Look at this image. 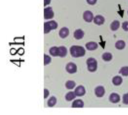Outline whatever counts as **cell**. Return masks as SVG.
Masks as SVG:
<instances>
[{
    "instance_id": "28",
    "label": "cell",
    "mask_w": 128,
    "mask_h": 115,
    "mask_svg": "<svg viewBox=\"0 0 128 115\" xmlns=\"http://www.w3.org/2000/svg\"><path fill=\"white\" fill-rule=\"evenodd\" d=\"M44 99H46V98L48 97V96L50 95V92H49V90H48L47 89H44Z\"/></svg>"
},
{
    "instance_id": "7",
    "label": "cell",
    "mask_w": 128,
    "mask_h": 115,
    "mask_svg": "<svg viewBox=\"0 0 128 115\" xmlns=\"http://www.w3.org/2000/svg\"><path fill=\"white\" fill-rule=\"evenodd\" d=\"M94 93L96 95V96L99 97V98H101L104 96L105 94V89L104 87L102 86H98L95 88L94 90Z\"/></svg>"
},
{
    "instance_id": "31",
    "label": "cell",
    "mask_w": 128,
    "mask_h": 115,
    "mask_svg": "<svg viewBox=\"0 0 128 115\" xmlns=\"http://www.w3.org/2000/svg\"></svg>"
},
{
    "instance_id": "3",
    "label": "cell",
    "mask_w": 128,
    "mask_h": 115,
    "mask_svg": "<svg viewBox=\"0 0 128 115\" xmlns=\"http://www.w3.org/2000/svg\"><path fill=\"white\" fill-rule=\"evenodd\" d=\"M88 70L91 72H94L98 69V62L94 58H88L86 61Z\"/></svg>"
},
{
    "instance_id": "18",
    "label": "cell",
    "mask_w": 128,
    "mask_h": 115,
    "mask_svg": "<svg viewBox=\"0 0 128 115\" xmlns=\"http://www.w3.org/2000/svg\"><path fill=\"white\" fill-rule=\"evenodd\" d=\"M119 27H120V22L118 20H114L110 25V28L112 31H116L118 29Z\"/></svg>"
},
{
    "instance_id": "21",
    "label": "cell",
    "mask_w": 128,
    "mask_h": 115,
    "mask_svg": "<svg viewBox=\"0 0 128 115\" xmlns=\"http://www.w3.org/2000/svg\"><path fill=\"white\" fill-rule=\"evenodd\" d=\"M102 59H103L104 61H106V62H109V61L112 60V53H108V52L104 53L102 55Z\"/></svg>"
},
{
    "instance_id": "20",
    "label": "cell",
    "mask_w": 128,
    "mask_h": 115,
    "mask_svg": "<svg viewBox=\"0 0 128 115\" xmlns=\"http://www.w3.org/2000/svg\"><path fill=\"white\" fill-rule=\"evenodd\" d=\"M76 95L75 93V92H68L66 96H65V99L67 101H72L76 98Z\"/></svg>"
},
{
    "instance_id": "25",
    "label": "cell",
    "mask_w": 128,
    "mask_h": 115,
    "mask_svg": "<svg viewBox=\"0 0 128 115\" xmlns=\"http://www.w3.org/2000/svg\"><path fill=\"white\" fill-rule=\"evenodd\" d=\"M50 63H51V57L46 54H44V66H46V65L50 64Z\"/></svg>"
},
{
    "instance_id": "10",
    "label": "cell",
    "mask_w": 128,
    "mask_h": 115,
    "mask_svg": "<svg viewBox=\"0 0 128 115\" xmlns=\"http://www.w3.org/2000/svg\"><path fill=\"white\" fill-rule=\"evenodd\" d=\"M104 22H105V18L101 15H97L94 18V23L96 25H98V26L103 25L104 23Z\"/></svg>"
},
{
    "instance_id": "16",
    "label": "cell",
    "mask_w": 128,
    "mask_h": 115,
    "mask_svg": "<svg viewBox=\"0 0 128 115\" xmlns=\"http://www.w3.org/2000/svg\"><path fill=\"white\" fill-rule=\"evenodd\" d=\"M58 50H59L58 56H60V57H64L67 55L68 50H67V48L65 47H64V46L58 47Z\"/></svg>"
},
{
    "instance_id": "29",
    "label": "cell",
    "mask_w": 128,
    "mask_h": 115,
    "mask_svg": "<svg viewBox=\"0 0 128 115\" xmlns=\"http://www.w3.org/2000/svg\"><path fill=\"white\" fill-rule=\"evenodd\" d=\"M86 1H87L88 4H89L91 5H94L96 4V2H97L98 0H86Z\"/></svg>"
},
{
    "instance_id": "5",
    "label": "cell",
    "mask_w": 128,
    "mask_h": 115,
    "mask_svg": "<svg viewBox=\"0 0 128 115\" xmlns=\"http://www.w3.org/2000/svg\"><path fill=\"white\" fill-rule=\"evenodd\" d=\"M66 71L69 74H74L77 71V66L74 63H69L66 66Z\"/></svg>"
},
{
    "instance_id": "27",
    "label": "cell",
    "mask_w": 128,
    "mask_h": 115,
    "mask_svg": "<svg viewBox=\"0 0 128 115\" xmlns=\"http://www.w3.org/2000/svg\"><path fill=\"white\" fill-rule=\"evenodd\" d=\"M122 29H123L124 31L128 32V21H125V22H124V23H122Z\"/></svg>"
},
{
    "instance_id": "30",
    "label": "cell",
    "mask_w": 128,
    "mask_h": 115,
    "mask_svg": "<svg viewBox=\"0 0 128 115\" xmlns=\"http://www.w3.org/2000/svg\"><path fill=\"white\" fill-rule=\"evenodd\" d=\"M44 6H47L49 4H50V2H51V0H44Z\"/></svg>"
},
{
    "instance_id": "19",
    "label": "cell",
    "mask_w": 128,
    "mask_h": 115,
    "mask_svg": "<svg viewBox=\"0 0 128 115\" xmlns=\"http://www.w3.org/2000/svg\"><path fill=\"white\" fill-rule=\"evenodd\" d=\"M125 45H126L125 42H124V41H122V40L118 41L116 43V44H115L116 47L118 50H123V49L125 47Z\"/></svg>"
},
{
    "instance_id": "4",
    "label": "cell",
    "mask_w": 128,
    "mask_h": 115,
    "mask_svg": "<svg viewBox=\"0 0 128 115\" xmlns=\"http://www.w3.org/2000/svg\"><path fill=\"white\" fill-rule=\"evenodd\" d=\"M44 17L45 20H50L54 17V12L51 7H47V8H44Z\"/></svg>"
},
{
    "instance_id": "8",
    "label": "cell",
    "mask_w": 128,
    "mask_h": 115,
    "mask_svg": "<svg viewBox=\"0 0 128 115\" xmlns=\"http://www.w3.org/2000/svg\"><path fill=\"white\" fill-rule=\"evenodd\" d=\"M75 93L76 95V96H83L86 94V89L83 86L80 85L78 86L76 89H75Z\"/></svg>"
},
{
    "instance_id": "17",
    "label": "cell",
    "mask_w": 128,
    "mask_h": 115,
    "mask_svg": "<svg viewBox=\"0 0 128 115\" xmlns=\"http://www.w3.org/2000/svg\"><path fill=\"white\" fill-rule=\"evenodd\" d=\"M122 78L120 77V76H116L112 78V84L115 85V86H119L122 84Z\"/></svg>"
},
{
    "instance_id": "23",
    "label": "cell",
    "mask_w": 128,
    "mask_h": 115,
    "mask_svg": "<svg viewBox=\"0 0 128 115\" xmlns=\"http://www.w3.org/2000/svg\"><path fill=\"white\" fill-rule=\"evenodd\" d=\"M57 102V100H56V98L55 96H52L49 99L48 102H47V105L49 107H53Z\"/></svg>"
},
{
    "instance_id": "2",
    "label": "cell",
    "mask_w": 128,
    "mask_h": 115,
    "mask_svg": "<svg viewBox=\"0 0 128 115\" xmlns=\"http://www.w3.org/2000/svg\"><path fill=\"white\" fill-rule=\"evenodd\" d=\"M44 33L47 34L52 29H56L58 28V23L55 20H50L44 23Z\"/></svg>"
},
{
    "instance_id": "26",
    "label": "cell",
    "mask_w": 128,
    "mask_h": 115,
    "mask_svg": "<svg viewBox=\"0 0 128 115\" xmlns=\"http://www.w3.org/2000/svg\"><path fill=\"white\" fill-rule=\"evenodd\" d=\"M122 100H123V103L124 105H128V93H126L123 96Z\"/></svg>"
},
{
    "instance_id": "12",
    "label": "cell",
    "mask_w": 128,
    "mask_h": 115,
    "mask_svg": "<svg viewBox=\"0 0 128 115\" xmlns=\"http://www.w3.org/2000/svg\"><path fill=\"white\" fill-rule=\"evenodd\" d=\"M84 34H85V33H84V32H83L82 29H78L75 30V32H74V38H75L76 39L80 40V39H82V38H83Z\"/></svg>"
},
{
    "instance_id": "9",
    "label": "cell",
    "mask_w": 128,
    "mask_h": 115,
    "mask_svg": "<svg viewBox=\"0 0 128 115\" xmlns=\"http://www.w3.org/2000/svg\"><path fill=\"white\" fill-rule=\"evenodd\" d=\"M109 99H110V101L112 103H114V104H116V103L119 102H120V99H121L120 96L118 93H113L110 94Z\"/></svg>"
},
{
    "instance_id": "22",
    "label": "cell",
    "mask_w": 128,
    "mask_h": 115,
    "mask_svg": "<svg viewBox=\"0 0 128 115\" xmlns=\"http://www.w3.org/2000/svg\"><path fill=\"white\" fill-rule=\"evenodd\" d=\"M65 87L68 90H72L76 87V83L74 81H68L65 84Z\"/></svg>"
},
{
    "instance_id": "6",
    "label": "cell",
    "mask_w": 128,
    "mask_h": 115,
    "mask_svg": "<svg viewBox=\"0 0 128 115\" xmlns=\"http://www.w3.org/2000/svg\"><path fill=\"white\" fill-rule=\"evenodd\" d=\"M94 15L92 11H86L83 13V19L87 23H91L92 20H94Z\"/></svg>"
},
{
    "instance_id": "24",
    "label": "cell",
    "mask_w": 128,
    "mask_h": 115,
    "mask_svg": "<svg viewBox=\"0 0 128 115\" xmlns=\"http://www.w3.org/2000/svg\"><path fill=\"white\" fill-rule=\"evenodd\" d=\"M119 74L122 75L123 76L128 77V66H124L122 67L120 71H119Z\"/></svg>"
},
{
    "instance_id": "14",
    "label": "cell",
    "mask_w": 128,
    "mask_h": 115,
    "mask_svg": "<svg viewBox=\"0 0 128 115\" xmlns=\"http://www.w3.org/2000/svg\"><path fill=\"white\" fill-rule=\"evenodd\" d=\"M84 106V102L81 99H76L72 103V108H82Z\"/></svg>"
},
{
    "instance_id": "15",
    "label": "cell",
    "mask_w": 128,
    "mask_h": 115,
    "mask_svg": "<svg viewBox=\"0 0 128 115\" xmlns=\"http://www.w3.org/2000/svg\"><path fill=\"white\" fill-rule=\"evenodd\" d=\"M50 54L52 56H58V53H59V50L58 47H52L50 50Z\"/></svg>"
},
{
    "instance_id": "11",
    "label": "cell",
    "mask_w": 128,
    "mask_h": 115,
    "mask_svg": "<svg viewBox=\"0 0 128 115\" xmlns=\"http://www.w3.org/2000/svg\"><path fill=\"white\" fill-rule=\"evenodd\" d=\"M98 44L94 41H90V42L86 43V47L88 50H94L98 48Z\"/></svg>"
},
{
    "instance_id": "13",
    "label": "cell",
    "mask_w": 128,
    "mask_h": 115,
    "mask_svg": "<svg viewBox=\"0 0 128 115\" xmlns=\"http://www.w3.org/2000/svg\"><path fill=\"white\" fill-rule=\"evenodd\" d=\"M69 35V29L67 27H63L59 31V36L62 38H65Z\"/></svg>"
},
{
    "instance_id": "1",
    "label": "cell",
    "mask_w": 128,
    "mask_h": 115,
    "mask_svg": "<svg viewBox=\"0 0 128 115\" xmlns=\"http://www.w3.org/2000/svg\"><path fill=\"white\" fill-rule=\"evenodd\" d=\"M70 53L73 57H75V58L82 57L86 54V50L82 46L73 45L70 48Z\"/></svg>"
}]
</instances>
